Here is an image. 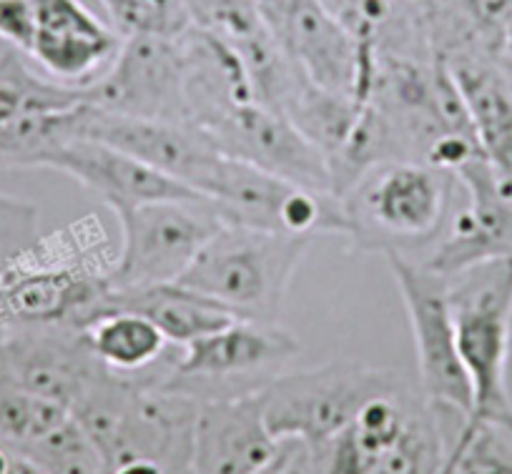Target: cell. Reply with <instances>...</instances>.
Returning a JSON list of instances; mask_svg holds the SVG:
<instances>
[{
    "mask_svg": "<svg viewBox=\"0 0 512 474\" xmlns=\"http://www.w3.org/2000/svg\"><path fill=\"white\" fill-rule=\"evenodd\" d=\"M71 417L73 414L53 399L0 382V442L13 452L26 454Z\"/></svg>",
    "mask_w": 512,
    "mask_h": 474,
    "instance_id": "19",
    "label": "cell"
},
{
    "mask_svg": "<svg viewBox=\"0 0 512 474\" xmlns=\"http://www.w3.org/2000/svg\"><path fill=\"white\" fill-rule=\"evenodd\" d=\"M492 422H500L502 427H507V429H510V432H512V409H510V412H505V414H502V417L492 419Z\"/></svg>",
    "mask_w": 512,
    "mask_h": 474,
    "instance_id": "28",
    "label": "cell"
},
{
    "mask_svg": "<svg viewBox=\"0 0 512 474\" xmlns=\"http://www.w3.org/2000/svg\"><path fill=\"white\" fill-rule=\"evenodd\" d=\"M86 344L93 357L113 374H141L156 367L164 357L166 342L164 334L134 311H111L98 316L96 322L83 329Z\"/></svg>",
    "mask_w": 512,
    "mask_h": 474,
    "instance_id": "17",
    "label": "cell"
},
{
    "mask_svg": "<svg viewBox=\"0 0 512 474\" xmlns=\"http://www.w3.org/2000/svg\"><path fill=\"white\" fill-rule=\"evenodd\" d=\"M384 259L410 319L422 399L432 407L455 409L467 419L472 414V389L457 352L447 276H440L410 254L390 251Z\"/></svg>",
    "mask_w": 512,
    "mask_h": 474,
    "instance_id": "6",
    "label": "cell"
},
{
    "mask_svg": "<svg viewBox=\"0 0 512 474\" xmlns=\"http://www.w3.org/2000/svg\"><path fill=\"white\" fill-rule=\"evenodd\" d=\"M181 36L123 38L111 68L98 81L86 83L88 103L123 116L186 123V56Z\"/></svg>",
    "mask_w": 512,
    "mask_h": 474,
    "instance_id": "8",
    "label": "cell"
},
{
    "mask_svg": "<svg viewBox=\"0 0 512 474\" xmlns=\"http://www.w3.org/2000/svg\"><path fill=\"white\" fill-rule=\"evenodd\" d=\"M38 244V209L0 191V271Z\"/></svg>",
    "mask_w": 512,
    "mask_h": 474,
    "instance_id": "22",
    "label": "cell"
},
{
    "mask_svg": "<svg viewBox=\"0 0 512 474\" xmlns=\"http://www.w3.org/2000/svg\"><path fill=\"white\" fill-rule=\"evenodd\" d=\"M319 3L354 38L359 53H362L364 71H367L369 81H374L379 43H382L390 23L395 21L397 0H319Z\"/></svg>",
    "mask_w": 512,
    "mask_h": 474,
    "instance_id": "21",
    "label": "cell"
},
{
    "mask_svg": "<svg viewBox=\"0 0 512 474\" xmlns=\"http://www.w3.org/2000/svg\"><path fill=\"white\" fill-rule=\"evenodd\" d=\"M0 41L31 56L36 41V11L31 0H0Z\"/></svg>",
    "mask_w": 512,
    "mask_h": 474,
    "instance_id": "23",
    "label": "cell"
},
{
    "mask_svg": "<svg viewBox=\"0 0 512 474\" xmlns=\"http://www.w3.org/2000/svg\"><path fill=\"white\" fill-rule=\"evenodd\" d=\"M470 116L477 146L502 186L512 189V78L475 48L440 53Z\"/></svg>",
    "mask_w": 512,
    "mask_h": 474,
    "instance_id": "15",
    "label": "cell"
},
{
    "mask_svg": "<svg viewBox=\"0 0 512 474\" xmlns=\"http://www.w3.org/2000/svg\"><path fill=\"white\" fill-rule=\"evenodd\" d=\"M0 334H3V332H0Z\"/></svg>",
    "mask_w": 512,
    "mask_h": 474,
    "instance_id": "29",
    "label": "cell"
},
{
    "mask_svg": "<svg viewBox=\"0 0 512 474\" xmlns=\"http://www.w3.org/2000/svg\"><path fill=\"white\" fill-rule=\"evenodd\" d=\"M457 352L472 389L467 424L510 412L507 364L512 344V259H492L447 276Z\"/></svg>",
    "mask_w": 512,
    "mask_h": 474,
    "instance_id": "3",
    "label": "cell"
},
{
    "mask_svg": "<svg viewBox=\"0 0 512 474\" xmlns=\"http://www.w3.org/2000/svg\"><path fill=\"white\" fill-rule=\"evenodd\" d=\"M402 389L395 372L362 362H327L262 384L264 419L277 442L322 449L379 394Z\"/></svg>",
    "mask_w": 512,
    "mask_h": 474,
    "instance_id": "4",
    "label": "cell"
},
{
    "mask_svg": "<svg viewBox=\"0 0 512 474\" xmlns=\"http://www.w3.org/2000/svg\"><path fill=\"white\" fill-rule=\"evenodd\" d=\"M284 61L322 91L367 101L372 91L362 53L319 0H256Z\"/></svg>",
    "mask_w": 512,
    "mask_h": 474,
    "instance_id": "7",
    "label": "cell"
},
{
    "mask_svg": "<svg viewBox=\"0 0 512 474\" xmlns=\"http://www.w3.org/2000/svg\"><path fill=\"white\" fill-rule=\"evenodd\" d=\"M88 101L86 86H66L36 76L16 51L0 53V138L18 123L61 113Z\"/></svg>",
    "mask_w": 512,
    "mask_h": 474,
    "instance_id": "18",
    "label": "cell"
},
{
    "mask_svg": "<svg viewBox=\"0 0 512 474\" xmlns=\"http://www.w3.org/2000/svg\"><path fill=\"white\" fill-rule=\"evenodd\" d=\"M121 251L108 269L111 289L179 281L206 241L224 226L206 201H146L113 211Z\"/></svg>",
    "mask_w": 512,
    "mask_h": 474,
    "instance_id": "5",
    "label": "cell"
},
{
    "mask_svg": "<svg viewBox=\"0 0 512 474\" xmlns=\"http://www.w3.org/2000/svg\"><path fill=\"white\" fill-rule=\"evenodd\" d=\"M36 11V58L53 81L86 86L121 51L123 36L98 21L81 0H31Z\"/></svg>",
    "mask_w": 512,
    "mask_h": 474,
    "instance_id": "14",
    "label": "cell"
},
{
    "mask_svg": "<svg viewBox=\"0 0 512 474\" xmlns=\"http://www.w3.org/2000/svg\"><path fill=\"white\" fill-rule=\"evenodd\" d=\"M111 311H134L146 316L174 347H186L194 339L239 319L214 299L189 289L181 281L139 286V289H108L103 314Z\"/></svg>",
    "mask_w": 512,
    "mask_h": 474,
    "instance_id": "16",
    "label": "cell"
},
{
    "mask_svg": "<svg viewBox=\"0 0 512 474\" xmlns=\"http://www.w3.org/2000/svg\"><path fill=\"white\" fill-rule=\"evenodd\" d=\"M8 474H48V472L41 467V464L33 462L31 457L16 452L13 454V462H11V469H8Z\"/></svg>",
    "mask_w": 512,
    "mask_h": 474,
    "instance_id": "27",
    "label": "cell"
},
{
    "mask_svg": "<svg viewBox=\"0 0 512 474\" xmlns=\"http://www.w3.org/2000/svg\"><path fill=\"white\" fill-rule=\"evenodd\" d=\"M264 419L262 387L199 402L191 432V474H259L282 454Z\"/></svg>",
    "mask_w": 512,
    "mask_h": 474,
    "instance_id": "12",
    "label": "cell"
},
{
    "mask_svg": "<svg viewBox=\"0 0 512 474\" xmlns=\"http://www.w3.org/2000/svg\"><path fill=\"white\" fill-rule=\"evenodd\" d=\"M309 244L312 239L304 236L224 224L179 281L239 319L279 322Z\"/></svg>",
    "mask_w": 512,
    "mask_h": 474,
    "instance_id": "2",
    "label": "cell"
},
{
    "mask_svg": "<svg viewBox=\"0 0 512 474\" xmlns=\"http://www.w3.org/2000/svg\"><path fill=\"white\" fill-rule=\"evenodd\" d=\"M103 474H179L171 472L166 464L156 462V459H128V462H118L113 467L103 469Z\"/></svg>",
    "mask_w": 512,
    "mask_h": 474,
    "instance_id": "25",
    "label": "cell"
},
{
    "mask_svg": "<svg viewBox=\"0 0 512 474\" xmlns=\"http://www.w3.org/2000/svg\"><path fill=\"white\" fill-rule=\"evenodd\" d=\"M440 474H512V432L500 422L462 419L447 444Z\"/></svg>",
    "mask_w": 512,
    "mask_h": 474,
    "instance_id": "20",
    "label": "cell"
},
{
    "mask_svg": "<svg viewBox=\"0 0 512 474\" xmlns=\"http://www.w3.org/2000/svg\"><path fill=\"white\" fill-rule=\"evenodd\" d=\"M106 372L83 329L18 327L0 334V382L53 399L68 412Z\"/></svg>",
    "mask_w": 512,
    "mask_h": 474,
    "instance_id": "10",
    "label": "cell"
},
{
    "mask_svg": "<svg viewBox=\"0 0 512 474\" xmlns=\"http://www.w3.org/2000/svg\"><path fill=\"white\" fill-rule=\"evenodd\" d=\"M284 474H317V467H314L312 457H309V452L302 447V444H297V449H294Z\"/></svg>",
    "mask_w": 512,
    "mask_h": 474,
    "instance_id": "26",
    "label": "cell"
},
{
    "mask_svg": "<svg viewBox=\"0 0 512 474\" xmlns=\"http://www.w3.org/2000/svg\"><path fill=\"white\" fill-rule=\"evenodd\" d=\"M455 196V176L425 161L390 158L369 166L342 196L347 239L357 249L410 254L440 239Z\"/></svg>",
    "mask_w": 512,
    "mask_h": 474,
    "instance_id": "1",
    "label": "cell"
},
{
    "mask_svg": "<svg viewBox=\"0 0 512 474\" xmlns=\"http://www.w3.org/2000/svg\"><path fill=\"white\" fill-rule=\"evenodd\" d=\"M397 13L405 16L407 21L417 23L425 31H430L435 26V13H437V0H397Z\"/></svg>",
    "mask_w": 512,
    "mask_h": 474,
    "instance_id": "24",
    "label": "cell"
},
{
    "mask_svg": "<svg viewBox=\"0 0 512 474\" xmlns=\"http://www.w3.org/2000/svg\"><path fill=\"white\" fill-rule=\"evenodd\" d=\"M33 169H53L71 176L111 211L146 201H206L181 181L93 138L56 143L33 161Z\"/></svg>",
    "mask_w": 512,
    "mask_h": 474,
    "instance_id": "13",
    "label": "cell"
},
{
    "mask_svg": "<svg viewBox=\"0 0 512 474\" xmlns=\"http://www.w3.org/2000/svg\"><path fill=\"white\" fill-rule=\"evenodd\" d=\"M299 352V339L279 327V322L234 319L181 347L179 362L161 374L159 382L176 392L191 394L196 384H229L249 377L274 379L279 369L299 357Z\"/></svg>",
    "mask_w": 512,
    "mask_h": 474,
    "instance_id": "9",
    "label": "cell"
},
{
    "mask_svg": "<svg viewBox=\"0 0 512 474\" xmlns=\"http://www.w3.org/2000/svg\"><path fill=\"white\" fill-rule=\"evenodd\" d=\"M452 176L465 191V204L422 261L440 276H452L482 261L512 259V189L500 184L485 156L470 158Z\"/></svg>",
    "mask_w": 512,
    "mask_h": 474,
    "instance_id": "11",
    "label": "cell"
}]
</instances>
